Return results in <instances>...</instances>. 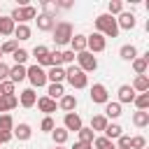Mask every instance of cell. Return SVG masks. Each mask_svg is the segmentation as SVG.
Masks as SVG:
<instances>
[{
	"label": "cell",
	"mask_w": 149,
	"mask_h": 149,
	"mask_svg": "<svg viewBox=\"0 0 149 149\" xmlns=\"http://www.w3.org/2000/svg\"><path fill=\"white\" fill-rule=\"evenodd\" d=\"M95 33H100L102 37H116V35H119L116 19L109 16V14H100V16H95Z\"/></svg>",
	"instance_id": "1"
},
{
	"label": "cell",
	"mask_w": 149,
	"mask_h": 149,
	"mask_svg": "<svg viewBox=\"0 0 149 149\" xmlns=\"http://www.w3.org/2000/svg\"><path fill=\"white\" fill-rule=\"evenodd\" d=\"M51 35H54V42H56V47L70 44V40H72V23H70V21H58V23H54V30H51Z\"/></svg>",
	"instance_id": "2"
},
{
	"label": "cell",
	"mask_w": 149,
	"mask_h": 149,
	"mask_svg": "<svg viewBox=\"0 0 149 149\" xmlns=\"http://www.w3.org/2000/svg\"><path fill=\"white\" fill-rule=\"evenodd\" d=\"M35 16H37V9H35L33 5L14 7V9H12V14H9V19H12L14 23H26V26H28V21H30V19H35Z\"/></svg>",
	"instance_id": "3"
},
{
	"label": "cell",
	"mask_w": 149,
	"mask_h": 149,
	"mask_svg": "<svg viewBox=\"0 0 149 149\" xmlns=\"http://www.w3.org/2000/svg\"><path fill=\"white\" fill-rule=\"evenodd\" d=\"M65 79H68V84H70L72 88H84V86L88 84L86 72H81V70L74 68V65H70V68L65 70Z\"/></svg>",
	"instance_id": "4"
},
{
	"label": "cell",
	"mask_w": 149,
	"mask_h": 149,
	"mask_svg": "<svg viewBox=\"0 0 149 149\" xmlns=\"http://www.w3.org/2000/svg\"><path fill=\"white\" fill-rule=\"evenodd\" d=\"M26 79L33 84V88H40L47 84V72L40 65H30V68H26Z\"/></svg>",
	"instance_id": "5"
},
{
	"label": "cell",
	"mask_w": 149,
	"mask_h": 149,
	"mask_svg": "<svg viewBox=\"0 0 149 149\" xmlns=\"http://www.w3.org/2000/svg\"><path fill=\"white\" fill-rule=\"evenodd\" d=\"M77 63H79V70H81V72H93V70H98V58H95L91 51L77 54Z\"/></svg>",
	"instance_id": "6"
},
{
	"label": "cell",
	"mask_w": 149,
	"mask_h": 149,
	"mask_svg": "<svg viewBox=\"0 0 149 149\" xmlns=\"http://www.w3.org/2000/svg\"><path fill=\"white\" fill-rule=\"evenodd\" d=\"M105 47H107V40H105L100 33H93V35L86 37V51H91V54H100V51H105Z\"/></svg>",
	"instance_id": "7"
},
{
	"label": "cell",
	"mask_w": 149,
	"mask_h": 149,
	"mask_svg": "<svg viewBox=\"0 0 149 149\" xmlns=\"http://www.w3.org/2000/svg\"><path fill=\"white\" fill-rule=\"evenodd\" d=\"M88 95H91V100H93L95 105H105V102H109V93H107L105 84H93Z\"/></svg>",
	"instance_id": "8"
},
{
	"label": "cell",
	"mask_w": 149,
	"mask_h": 149,
	"mask_svg": "<svg viewBox=\"0 0 149 149\" xmlns=\"http://www.w3.org/2000/svg\"><path fill=\"white\" fill-rule=\"evenodd\" d=\"M33 56H35V61H37L35 65H40V68H42V65H49V68H51V51H49L47 47L37 44V47L33 49Z\"/></svg>",
	"instance_id": "9"
},
{
	"label": "cell",
	"mask_w": 149,
	"mask_h": 149,
	"mask_svg": "<svg viewBox=\"0 0 149 149\" xmlns=\"http://www.w3.org/2000/svg\"><path fill=\"white\" fill-rule=\"evenodd\" d=\"M135 23H137V19H135V14H133V12H121V14H119V19H116L119 30H121V28H123V30H133V28H135Z\"/></svg>",
	"instance_id": "10"
},
{
	"label": "cell",
	"mask_w": 149,
	"mask_h": 149,
	"mask_svg": "<svg viewBox=\"0 0 149 149\" xmlns=\"http://www.w3.org/2000/svg\"><path fill=\"white\" fill-rule=\"evenodd\" d=\"M63 128L70 133V130H79L81 128V116L79 114H74V112H70V114H65V119H63Z\"/></svg>",
	"instance_id": "11"
},
{
	"label": "cell",
	"mask_w": 149,
	"mask_h": 149,
	"mask_svg": "<svg viewBox=\"0 0 149 149\" xmlns=\"http://www.w3.org/2000/svg\"><path fill=\"white\" fill-rule=\"evenodd\" d=\"M30 135H33V128H30L28 123H16V126L12 128V137H16V140H21V142L30 140Z\"/></svg>",
	"instance_id": "12"
},
{
	"label": "cell",
	"mask_w": 149,
	"mask_h": 149,
	"mask_svg": "<svg viewBox=\"0 0 149 149\" xmlns=\"http://www.w3.org/2000/svg\"><path fill=\"white\" fill-rule=\"evenodd\" d=\"M19 102H21L23 107H33V105L37 102V93H35V88H23L21 95H19Z\"/></svg>",
	"instance_id": "13"
},
{
	"label": "cell",
	"mask_w": 149,
	"mask_h": 149,
	"mask_svg": "<svg viewBox=\"0 0 149 149\" xmlns=\"http://www.w3.org/2000/svg\"><path fill=\"white\" fill-rule=\"evenodd\" d=\"M58 107H61L65 114H70V112H74V107H77V98H74L72 93H65V95L58 100Z\"/></svg>",
	"instance_id": "14"
},
{
	"label": "cell",
	"mask_w": 149,
	"mask_h": 149,
	"mask_svg": "<svg viewBox=\"0 0 149 149\" xmlns=\"http://www.w3.org/2000/svg\"><path fill=\"white\" fill-rule=\"evenodd\" d=\"M37 109L40 112H44L47 116L51 114V112H56V100H51V98H47V95H42V98H37Z\"/></svg>",
	"instance_id": "15"
},
{
	"label": "cell",
	"mask_w": 149,
	"mask_h": 149,
	"mask_svg": "<svg viewBox=\"0 0 149 149\" xmlns=\"http://www.w3.org/2000/svg\"><path fill=\"white\" fill-rule=\"evenodd\" d=\"M133 100H135L133 86H130V84H121V86H119V105H121V102H133Z\"/></svg>",
	"instance_id": "16"
},
{
	"label": "cell",
	"mask_w": 149,
	"mask_h": 149,
	"mask_svg": "<svg viewBox=\"0 0 149 149\" xmlns=\"http://www.w3.org/2000/svg\"><path fill=\"white\" fill-rule=\"evenodd\" d=\"M35 23H37V30H42V33H49V30H54V19H49V16H44V14H37L35 16Z\"/></svg>",
	"instance_id": "17"
},
{
	"label": "cell",
	"mask_w": 149,
	"mask_h": 149,
	"mask_svg": "<svg viewBox=\"0 0 149 149\" xmlns=\"http://www.w3.org/2000/svg\"><path fill=\"white\" fill-rule=\"evenodd\" d=\"M130 63H133V70H135L137 74H144V72H147V68H149V54L137 56V58H133Z\"/></svg>",
	"instance_id": "18"
},
{
	"label": "cell",
	"mask_w": 149,
	"mask_h": 149,
	"mask_svg": "<svg viewBox=\"0 0 149 149\" xmlns=\"http://www.w3.org/2000/svg\"><path fill=\"white\" fill-rule=\"evenodd\" d=\"M63 79H65V70L61 65H56L47 72V81H51V84H63Z\"/></svg>",
	"instance_id": "19"
},
{
	"label": "cell",
	"mask_w": 149,
	"mask_h": 149,
	"mask_svg": "<svg viewBox=\"0 0 149 149\" xmlns=\"http://www.w3.org/2000/svg\"><path fill=\"white\" fill-rule=\"evenodd\" d=\"M70 51H74V54H81V51H86V35H72V40H70Z\"/></svg>",
	"instance_id": "20"
},
{
	"label": "cell",
	"mask_w": 149,
	"mask_h": 149,
	"mask_svg": "<svg viewBox=\"0 0 149 149\" xmlns=\"http://www.w3.org/2000/svg\"><path fill=\"white\" fill-rule=\"evenodd\" d=\"M23 79H26V65H12V68H9V81L19 84V81H23Z\"/></svg>",
	"instance_id": "21"
},
{
	"label": "cell",
	"mask_w": 149,
	"mask_h": 149,
	"mask_svg": "<svg viewBox=\"0 0 149 149\" xmlns=\"http://www.w3.org/2000/svg\"><path fill=\"white\" fill-rule=\"evenodd\" d=\"M121 135H123V128H121L119 123H107V128H105V135H102V137H107V140H112V142H114V140H119Z\"/></svg>",
	"instance_id": "22"
},
{
	"label": "cell",
	"mask_w": 149,
	"mask_h": 149,
	"mask_svg": "<svg viewBox=\"0 0 149 149\" xmlns=\"http://www.w3.org/2000/svg\"><path fill=\"white\" fill-rule=\"evenodd\" d=\"M42 14L56 21V14H58V5H56L54 0H42Z\"/></svg>",
	"instance_id": "23"
},
{
	"label": "cell",
	"mask_w": 149,
	"mask_h": 149,
	"mask_svg": "<svg viewBox=\"0 0 149 149\" xmlns=\"http://www.w3.org/2000/svg\"><path fill=\"white\" fill-rule=\"evenodd\" d=\"M51 137H54V144H56V147H63V144L68 142L70 133H68L65 128H54V130H51Z\"/></svg>",
	"instance_id": "24"
},
{
	"label": "cell",
	"mask_w": 149,
	"mask_h": 149,
	"mask_svg": "<svg viewBox=\"0 0 149 149\" xmlns=\"http://www.w3.org/2000/svg\"><path fill=\"white\" fill-rule=\"evenodd\" d=\"M14 40H16V42H26V40H30V28H28L26 23H19V26L14 28Z\"/></svg>",
	"instance_id": "25"
},
{
	"label": "cell",
	"mask_w": 149,
	"mask_h": 149,
	"mask_svg": "<svg viewBox=\"0 0 149 149\" xmlns=\"http://www.w3.org/2000/svg\"><path fill=\"white\" fill-rule=\"evenodd\" d=\"M133 91L147 93V91H149V77H147V74H137L135 81H133Z\"/></svg>",
	"instance_id": "26"
},
{
	"label": "cell",
	"mask_w": 149,
	"mask_h": 149,
	"mask_svg": "<svg viewBox=\"0 0 149 149\" xmlns=\"http://www.w3.org/2000/svg\"><path fill=\"white\" fill-rule=\"evenodd\" d=\"M105 119H116V116H121V105L119 102H105V114H102Z\"/></svg>",
	"instance_id": "27"
},
{
	"label": "cell",
	"mask_w": 149,
	"mask_h": 149,
	"mask_svg": "<svg viewBox=\"0 0 149 149\" xmlns=\"http://www.w3.org/2000/svg\"><path fill=\"white\" fill-rule=\"evenodd\" d=\"M14 28L16 23L9 16H0V35H14Z\"/></svg>",
	"instance_id": "28"
},
{
	"label": "cell",
	"mask_w": 149,
	"mask_h": 149,
	"mask_svg": "<svg viewBox=\"0 0 149 149\" xmlns=\"http://www.w3.org/2000/svg\"><path fill=\"white\" fill-rule=\"evenodd\" d=\"M16 105H19V98H16V95H0V112L14 109Z\"/></svg>",
	"instance_id": "29"
},
{
	"label": "cell",
	"mask_w": 149,
	"mask_h": 149,
	"mask_svg": "<svg viewBox=\"0 0 149 149\" xmlns=\"http://www.w3.org/2000/svg\"><path fill=\"white\" fill-rule=\"evenodd\" d=\"M119 56H121L123 61H133V58H137V49H135V44H123V47L119 49Z\"/></svg>",
	"instance_id": "30"
},
{
	"label": "cell",
	"mask_w": 149,
	"mask_h": 149,
	"mask_svg": "<svg viewBox=\"0 0 149 149\" xmlns=\"http://www.w3.org/2000/svg\"><path fill=\"white\" fill-rule=\"evenodd\" d=\"M65 95V91H63V84H49V88H47V98H51V100H61Z\"/></svg>",
	"instance_id": "31"
},
{
	"label": "cell",
	"mask_w": 149,
	"mask_h": 149,
	"mask_svg": "<svg viewBox=\"0 0 149 149\" xmlns=\"http://www.w3.org/2000/svg\"><path fill=\"white\" fill-rule=\"evenodd\" d=\"M107 123H109V121H107L102 114L91 116V130H93V133H95V130H105V128H107Z\"/></svg>",
	"instance_id": "32"
},
{
	"label": "cell",
	"mask_w": 149,
	"mask_h": 149,
	"mask_svg": "<svg viewBox=\"0 0 149 149\" xmlns=\"http://www.w3.org/2000/svg\"><path fill=\"white\" fill-rule=\"evenodd\" d=\"M133 123L137 126V128H144V126H149V112H135L133 114Z\"/></svg>",
	"instance_id": "33"
},
{
	"label": "cell",
	"mask_w": 149,
	"mask_h": 149,
	"mask_svg": "<svg viewBox=\"0 0 149 149\" xmlns=\"http://www.w3.org/2000/svg\"><path fill=\"white\" fill-rule=\"evenodd\" d=\"M135 107L140 109V112H147L149 109V93H140V95H135Z\"/></svg>",
	"instance_id": "34"
},
{
	"label": "cell",
	"mask_w": 149,
	"mask_h": 149,
	"mask_svg": "<svg viewBox=\"0 0 149 149\" xmlns=\"http://www.w3.org/2000/svg\"><path fill=\"white\" fill-rule=\"evenodd\" d=\"M77 133H79V142H86V144H93V140H95V133H93L91 128H84V126H81V128H79Z\"/></svg>",
	"instance_id": "35"
},
{
	"label": "cell",
	"mask_w": 149,
	"mask_h": 149,
	"mask_svg": "<svg viewBox=\"0 0 149 149\" xmlns=\"http://www.w3.org/2000/svg\"><path fill=\"white\" fill-rule=\"evenodd\" d=\"M93 147L95 149H116V144L112 140H107V137H95L93 140Z\"/></svg>",
	"instance_id": "36"
},
{
	"label": "cell",
	"mask_w": 149,
	"mask_h": 149,
	"mask_svg": "<svg viewBox=\"0 0 149 149\" xmlns=\"http://www.w3.org/2000/svg\"><path fill=\"white\" fill-rule=\"evenodd\" d=\"M121 12H123V2H121V0H109V5H107V14L114 16V14H121Z\"/></svg>",
	"instance_id": "37"
},
{
	"label": "cell",
	"mask_w": 149,
	"mask_h": 149,
	"mask_svg": "<svg viewBox=\"0 0 149 149\" xmlns=\"http://www.w3.org/2000/svg\"><path fill=\"white\" fill-rule=\"evenodd\" d=\"M28 56H30V54H28L26 49H16V51L12 54V58H14V63H16V65H26Z\"/></svg>",
	"instance_id": "38"
},
{
	"label": "cell",
	"mask_w": 149,
	"mask_h": 149,
	"mask_svg": "<svg viewBox=\"0 0 149 149\" xmlns=\"http://www.w3.org/2000/svg\"><path fill=\"white\" fill-rule=\"evenodd\" d=\"M14 88H16V84L14 81H9V79H5V81H0V95H14Z\"/></svg>",
	"instance_id": "39"
},
{
	"label": "cell",
	"mask_w": 149,
	"mask_h": 149,
	"mask_svg": "<svg viewBox=\"0 0 149 149\" xmlns=\"http://www.w3.org/2000/svg\"><path fill=\"white\" fill-rule=\"evenodd\" d=\"M12 128H14L12 114H0V130H12Z\"/></svg>",
	"instance_id": "40"
},
{
	"label": "cell",
	"mask_w": 149,
	"mask_h": 149,
	"mask_svg": "<svg viewBox=\"0 0 149 149\" xmlns=\"http://www.w3.org/2000/svg\"><path fill=\"white\" fill-rule=\"evenodd\" d=\"M16 49H19V42H16V40H7V42L0 47V54H14Z\"/></svg>",
	"instance_id": "41"
},
{
	"label": "cell",
	"mask_w": 149,
	"mask_h": 149,
	"mask_svg": "<svg viewBox=\"0 0 149 149\" xmlns=\"http://www.w3.org/2000/svg\"><path fill=\"white\" fill-rule=\"evenodd\" d=\"M144 147H147V140H144L142 135L130 137V149H144Z\"/></svg>",
	"instance_id": "42"
},
{
	"label": "cell",
	"mask_w": 149,
	"mask_h": 149,
	"mask_svg": "<svg viewBox=\"0 0 149 149\" xmlns=\"http://www.w3.org/2000/svg\"><path fill=\"white\" fill-rule=\"evenodd\" d=\"M40 128H42L44 133H51V130L56 128V123H54V119H51V116H44V119H42V123H40Z\"/></svg>",
	"instance_id": "43"
},
{
	"label": "cell",
	"mask_w": 149,
	"mask_h": 149,
	"mask_svg": "<svg viewBox=\"0 0 149 149\" xmlns=\"http://www.w3.org/2000/svg\"><path fill=\"white\" fill-rule=\"evenodd\" d=\"M5 79H9V65L0 61V81H5Z\"/></svg>",
	"instance_id": "44"
},
{
	"label": "cell",
	"mask_w": 149,
	"mask_h": 149,
	"mask_svg": "<svg viewBox=\"0 0 149 149\" xmlns=\"http://www.w3.org/2000/svg\"><path fill=\"white\" fill-rule=\"evenodd\" d=\"M116 149H130V137L128 135H121L119 137V147Z\"/></svg>",
	"instance_id": "45"
},
{
	"label": "cell",
	"mask_w": 149,
	"mask_h": 149,
	"mask_svg": "<svg viewBox=\"0 0 149 149\" xmlns=\"http://www.w3.org/2000/svg\"><path fill=\"white\" fill-rule=\"evenodd\" d=\"M61 56H63V63H72L74 61V51H70V49L68 51H61Z\"/></svg>",
	"instance_id": "46"
},
{
	"label": "cell",
	"mask_w": 149,
	"mask_h": 149,
	"mask_svg": "<svg viewBox=\"0 0 149 149\" xmlns=\"http://www.w3.org/2000/svg\"><path fill=\"white\" fill-rule=\"evenodd\" d=\"M9 140H12V130H0V144H5Z\"/></svg>",
	"instance_id": "47"
},
{
	"label": "cell",
	"mask_w": 149,
	"mask_h": 149,
	"mask_svg": "<svg viewBox=\"0 0 149 149\" xmlns=\"http://www.w3.org/2000/svg\"><path fill=\"white\" fill-rule=\"evenodd\" d=\"M56 5H58V9H70L72 0H56Z\"/></svg>",
	"instance_id": "48"
},
{
	"label": "cell",
	"mask_w": 149,
	"mask_h": 149,
	"mask_svg": "<svg viewBox=\"0 0 149 149\" xmlns=\"http://www.w3.org/2000/svg\"><path fill=\"white\" fill-rule=\"evenodd\" d=\"M72 149H93V144H86V142H74Z\"/></svg>",
	"instance_id": "49"
},
{
	"label": "cell",
	"mask_w": 149,
	"mask_h": 149,
	"mask_svg": "<svg viewBox=\"0 0 149 149\" xmlns=\"http://www.w3.org/2000/svg\"><path fill=\"white\" fill-rule=\"evenodd\" d=\"M54 149H63V147H54Z\"/></svg>",
	"instance_id": "50"
},
{
	"label": "cell",
	"mask_w": 149,
	"mask_h": 149,
	"mask_svg": "<svg viewBox=\"0 0 149 149\" xmlns=\"http://www.w3.org/2000/svg\"><path fill=\"white\" fill-rule=\"evenodd\" d=\"M0 61H2V54H0Z\"/></svg>",
	"instance_id": "51"
},
{
	"label": "cell",
	"mask_w": 149,
	"mask_h": 149,
	"mask_svg": "<svg viewBox=\"0 0 149 149\" xmlns=\"http://www.w3.org/2000/svg\"><path fill=\"white\" fill-rule=\"evenodd\" d=\"M144 149H147V147H144Z\"/></svg>",
	"instance_id": "52"
},
{
	"label": "cell",
	"mask_w": 149,
	"mask_h": 149,
	"mask_svg": "<svg viewBox=\"0 0 149 149\" xmlns=\"http://www.w3.org/2000/svg\"><path fill=\"white\" fill-rule=\"evenodd\" d=\"M0 93H2V91H0Z\"/></svg>",
	"instance_id": "53"
}]
</instances>
